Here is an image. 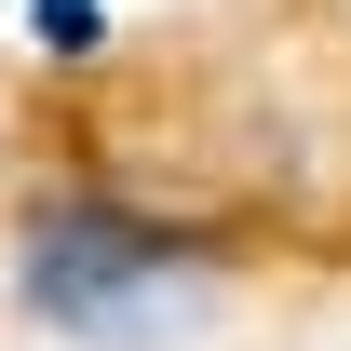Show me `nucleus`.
Segmentation results:
<instances>
[{
    "instance_id": "nucleus-1",
    "label": "nucleus",
    "mask_w": 351,
    "mask_h": 351,
    "mask_svg": "<svg viewBox=\"0 0 351 351\" xmlns=\"http://www.w3.org/2000/svg\"><path fill=\"white\" fill-rule=\"evenodd\" d=\"M217 230H176L149 203H108V189H54L41 217L14 230V311L54 324L82 351H176L217 324Z\"/></svg>"
},
{
    "instance_id": "nucleus-2",
    "label": "nucleus",
    "mask_w": 351,
    "mask_h": 351,
    "mask_svg": "<svg viewBox=\"0 0 351 351\" xmlns=\"http://www.w3.org/2000/svg\"><path fill=\"white\" fill-rule=\"evenodd\" d=\"M27 27H41L54 54H95V41H108V14H95V0H41V14H27Z\"/></svg>"
}]
</instances>
